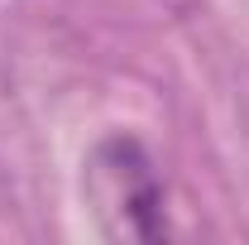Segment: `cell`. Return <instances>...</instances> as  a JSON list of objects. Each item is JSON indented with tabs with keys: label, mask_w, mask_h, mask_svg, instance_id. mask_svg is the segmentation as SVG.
I'll list each match as a JSON object with an SVG mask.
<instances>
[{
	"label": "cell",
	"mask_w": 249,
	"mask_h": 245,
	"mask_svg": "<svg viewBox=\"0 0 249 245\" xmlns=\"http://www.w3.org/2000/svg\"><path fill=\"white\" fill-rule=\"evenodd\" d=\"M87 197L110 236L154 241L163 236V183L154 173V159L139 140L110 135L87 159Z\"/></svg>",
	"instance_id": "obj_1"
}]
</instances>
